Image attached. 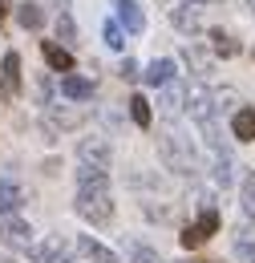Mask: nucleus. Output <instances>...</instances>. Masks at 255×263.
Instances as JSON below:
<instances>
[{"instance_id": "f257e3e1", "label": "nucleus", "mask_w": 255, "mask_h": 263, "mask_svg": "<svg viewBox=\"0 0 255 263\" xmlns=\"http://www.w3.org/2000/svg\"><path fill=\"white\" fill-rule=\"evenodd\" d=\"M77 215L89 223H110L114 219V198H110V174L81 166L77 174Z\"/></svg>"}, {"instance_id": "f03ea898", "label": "nucleus", "mask_w": 255, "mask_h": 263, "mask_svg": "<svg viewBox=\"0 0 255 263\" xmlns=\"http://www.w3.org/2000/svg\"><path fill=\"white\" fill-rule=\"evenodd\" d=\"M187 105H191V118L198 122L203 138L215 146V154H223V134H219V122H215V98L203 85H194V89H187Z\"/></svg>"}, {"instance_id": "7ed1b4c3", "label": "nucleus", "mask_w": 255, "mask_h": 263, "mask_svg": "<svg viewBox=\"0 0 255 263\" xmlns=\"http://www.w3.org/2000/svg\"><path fill=\"white\" fill-rule=\"evenodd\" d=\"M158 154L174 174H191L194 170V146H191V138H183L178 130H170V134L158 138Z\"/></svg>"}, {"instance_id": "20e7f679", "label": "nucleus", "mask_w": 255, "mask_h": 263, "mask_svg": "<svg viewBox=\"0 0 255 263\" xmlns=\"http://www.w3.org/2000/svg\"><path fill=\"white\" fill-rule=\"evenodd\" d=\"M215 231H219V211L207 202V206H203V215H198L191 227L183 231V247H203V243H207Z\"/></svg>"}, {"instance_id": "39448f33", "label": "nucleus", "mask_w": 255, "mask_h": 263, "mask_svg": "<svg viewBox=\"0 0 255 263\" xmlns=\"http://www.w3.org/2000/svg\"><path fill=\"white\" fill-rule=\"evenodd\" d=\"M0 243L12 251H32V227L16 215H4L0 219Z\"/></svg>"}, {"instance_id": "423d86ee", "label": "nucleus", "mask_w": 255, "mask_h": 263, "mask_svg": "<svg viewBox=\"0 0 255 263\" xmlns=\"http://www.w3.org/2000/svg\"><path fill=\"white\" fill-rule=\"evenodd\" d=\"M77 158H81V166H89V170L110 174V142L105 138H85L77 146Z\"/></svg>"}, {"instance_id": "0eeeda50", "label": "nucleus", "mask_w": 255, "mask_h": 263, "mask_svg": "<svg viewBox=\"0 0 255 263\" xmlns=\"http://www.w3.org/2000/svg\"><path fill=\"white\" fill-rule=\"evenodd\" d=\"M37 259L41 263H73V243L65 235H53V239H45V247H37Z\"/></svg>"}, {"instance_id": "6e6552de", "label": "nucleus", "mask_w": 255, "mask_h": 263, "mask_svg": "<svg viewBox=\"0 0 255 263\" xmlns=\"http://www.w3.org/2000/svg\"><path fill=\"white\" fill-rule=\"evenodd\" d=\"M4 73H0V98H16L21 93V57L16 53H4Z\"/></svg>"}, {"instance_id": "1a4fd4ad", "label": "nucleus", "mask_w": 255, "mask_h": 263, "mask_svg": "<svg viewBox=\"0 0 255 263\" xmlns=\"http://www.w3.org/2000/svg\"><path fill=\"white\" fill-rule=\"evenodd\" d=\"M77 251H81V255H85L89 263H122L118 255H114V251H110V247H101L94 235H81V239H77Z\"/></svg>"}, {"instance_id": "9d476101", "label": "nucleus", "mask_w": 255, "mask_h": 263, "mask_svg": "<svg viewBox=\"0 0 255 263\" xmlns=\"http://www.w3.org/2000/svg\"><path fill=\"white\" fill-rule=\"evenodd\" d=\"M61 93L73 101H89L94 98V81L89 77H77V73H65L61 77Z\"/></svg>"}, {"instance_id": "9b49d317", "label": "nucleus", "mask_w": 255, "mask_h": 263, "mask_svg": "<svg viewBox=\"0 0 255 263\" xmlns=\"http://www.w3.org/2000/svg\"><path fill=\"white\" fill-rule=\"evenodd\" d=\"M114 4H118V16H122L126 33H142V29H146V16H142L138 0H114Z\"/></svg>"}, {"instance_id": "f8f14e48", "label": "nucleus", "mask_w": 255, "mask_h": 263, "mask_svg": "<svg viewBox=\"0 0 255 263\" xmlns=\"http://www.w3.org/2000/svg\"><path fill=\"white\" fill-rule=\"evenodd\" d=\"M174 81V61H166V57H158V61H150L146 65V85H170Z\"/></svg>"}, {"instance_id": "ddd939ff", "label": "nucleus", "mask_w": 255, "mask_h": 263, "mask_svg": "<svg viewBox=\"0 0 255 263\" xmlns=\"http://www.w3.org/2000/svg\"><path fill=\"white\" fill-rule=\"evenodd\" d=\"M231 134L239 142H255V109H235L231 118Z\"/></svg>"}, {"instance_id": "4468645a", "label": "nucleus", "mask_w": 255, "mask_h": 263, "mask_svg": "<svg viewBox=\"0 0 255 263\" xmlns=\"http://www.w3.org/2000/svg\"><path fill=\"white\" fill-rule=\"evenodd\" d=\"M21 202H25L21 186H16V182H8V178H0V219H4V215H12Z\"/></svg>"}, {"instance_id": "2eb2a0df", "label": "nucleus", "mask_w": 255, "mask_h": 263, "mask_svg": "<svg viewBox=\"0 0 255 263\" xmlns=\"http://www.w3.org/2000/svg\"><path fill=\"white\" fill-rule=\"evenodd\" d=\"M41 53H45V61L57 69V73H69V69H73V57H69V49L53 45V41H45V45H41Z\"/></svg>"}, {"instance_id": "dca6fc26", "label": "nucleus", "mask_w": 255, "mask_h": 263, "mask_svg": "<svg viewBox=\"0 0 255 263\" xmlns=\"http://www.w3.org/2000/svg\"><path fill=\"white\" fill-rule=\"evenodd\" d=\"M16 21H21L25 29H41V25H45V12H41V4H21V8H16Z\"/></svg>"}, {"instance_id": "f3484780", "label": "nucleus", "mask_w": 255, "mask_h": 263, "mask_svg": "<svg viewBox=\"0 0 255 263\" xmlns=\"http://www.w3.org/2000/svg\"><path fill=\"white\" fill-rule=\"evenodd\" d=\"M130 118H134V122H138L142 130L150 126V101L142 98V93H134V98H130Z\"/></svg>"}, {"instance_id": "a211bd4d", "label": "nucleus", "mask_w": 255, "mask_h": 263, "mask_svg": "<svg viewBox=\"0 0 255 263\" xmlns=\"http://www.w3.org/2000/svg\"><path fill=\"white\" fill-rule=\"evenodd\" d=\"M170 21H174V29H183V33H198V12H191V8H174Z\"/></svg>"}, {"instance_id": "6ab92c4d", "label": "nucleus", "mask_w": 255, "mask_h": 263, "mask_svg": "<svg viewBox=\"0 0 255 263\" xmlns=\"http://www.w3.org/2000/svg\"><path fill=\"white\" fill-rule=\"evenodd\" d=\"M211 41H215V53H219V57H235V53H239V41H231L223 29H215Z\"/></svg>"}, {"instance_id": "aec40b11", "label": "nucleus", "mask_w": 255, "mask_h": 263, "mask_svg": "<svg viewBox=\"0 0 255 263\" xmlns=\"http://www.w3.org/2000/svg\"><path fill=\"white\" fill-rule=\"evenodd\" d=\"M239 202H243V215H251V219H255V174L243 178V195H239Z\"/></svg>"}, {"instance_id": "412c9836", "label": "nucleus", "mask_w": 255, "mask_h": 263, "mask_svg": "<svg viewBox=\"0 0 255 263\" xmlns=\"http://www.w3.org/2000/svg\"><path fill=\"white\" fill-rule=\"evenodd\" d=\"M183 98H187V89H166V93H162V109L174 118V114L183 109Z\"/></svg>"}, {"instance_id": "4be33fe9", "label": "nucleus", "mask_w": 255, "mask_h": 263, "mask_svg": "<svg viewBox=\"0 0 255 263\" xmlns=\"http://www.w3.org/2000/svg\"><path fill=\"white\" fill-rule=\"evenodd\" d=\"M81 122V114H49V130H69V126H77Z\"/></svg>"}, {"instance_id": "5701e85b", "label": "nucleus", "mask_w": 255, "mask_h": 263, "mask_svg": "<svg viewBox=\"0 0 255 263\" xmlns=\"http://www.w3.org/2000/svg\"><path fill=\"white\" fill-rule=\"evenodd\" d=\"M215 182H219V186L231 182V158H227V154H215Z\"/></svg>"}, {"instance_id": "b1692460", "label": "nucleus", "mask_w": 255, "mask_h": 263, "mask_svg": "<svg viewBox=\"0 0 255 263\" xmlns=\"http://www.w3.org/2000/svg\"><path fill=\"white\" fill-rule=\"evenodd\" d=\"M134 263H162V259H158V251H154V247L138 243V247H134Z\"/></svg>"}, {"instance_id": "393cba45", "label": "nucleus", "mask_w": 255, "mask_h": 263, "mask_svg": "<svg viewBox=\"0 0 255 263\" xmlns=\"http://www.w3.org/2000/svg\"><path fill=\"white\" fill-rule=\"evenodd\" d=\"M105 45H110V49H126V36H122L118 25H105Z\"/></svg>"}, {"instance_id": "a878e982", "label": "nucleus", "mask_w": 255, "mask_h": 263, "mask_svg": "<svg viewBox=\"0 0 255 263\" xmlns=\"http://www.w3.org/2000/svg\"><path fill=\"white\" fill-rule=\"evenodd\" d=\"M57 33H61L65 41H73V33H77V29H73V16H69V12H61V16H57Z\"/></svg>"}, {"instance_id": "bb28decb", "label": "nucleus", "mask_w": 255, "mask_h": 263, "mask_svg": "<svg viewBox=\"0 0 255 263\" xmlns=\"http://www.w3.org/2000/svg\"><path fill=\"white\" fill-rule=\"evenodd\" d=\"M122 77H126V81H134V77H138V65H134L130 57H126V61H122Z\"/></svg>"}, {"instance_id": "cd10ccee", "label": "nucleus", "mask_w": 255, "mask_h": 263, "mask_svg": "<svg viewBox=\"0 0 255 263\" xmlns=\"http://www.w3.org/2000/svg\"><path fill=\"white\" fill-rule=\"evenodd\" d=\"M239 251H243V255H247V259L255 263V247H251V243H239Z\"/></svg>"}, {"instance_id": "c85d7f7f", "label": "nucleus", "mask_w": 255, "mask_h": 263, "mask_svg": "<svg viewBox=\"0 0 255 263\" xmlns=\"http://www.w3.org/2000/svg\"><path fill=\"white\" fill-rule=\"evenodd\" d=\"M4 16H8V0H0V21H4Z\"/></svg>"}, {"instance_id": "c756f323", "label": "nucleus", "mask_w": 255, "mask_h": 263, "mask_svg": "<svg viewBox=\"0 0 255 263\" xmlns=\"http://www.w3.org/2000/svg\"><path fill=\"white\" fill-rule=\"evenodd\" d=\"M247 4H251V8H255V0H247Z\"/></svg>"}]
</instances>
